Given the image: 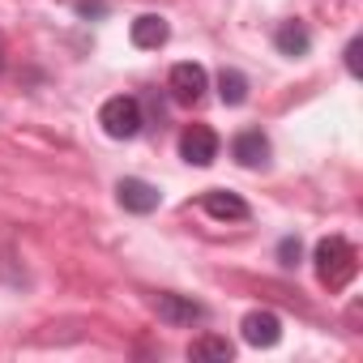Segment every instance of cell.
I'll list each match as a JSON object with an SVG mask.
<instances>
[{"instance_id": "1", "label": "cell", "mask_w": 363, "mask_h": 363, "mask_svg": "<svg viewBox=\"0 0 363 363\" xmlns=\"http://www.w3.org/2000/svg\"><path fill=\"white\" fill-rule=\"evenodd\" d=\"M312 261H316V278H320L329 291H342V286L359 274V252H354L342 235L320 240L316 252H312Z\"/></svg>"}, {"instance_id": "2", "label": "cell", "mask_w": 363, "mask_h": 363, "mask_svg": "<svg viewBox=\"0 0 363 363\" xmlns=\"http://www.w3.org/2000/svg\"><path fill=\"white\" fill-rule=\"evenodd\" d=\"M99 124H103L107 137L128 141V137L141 133V103H137L133 94H116V99H107V103L99 107Z\"/></svg>"}, {"instance_id": "3", "label": "cell", "mask_w": 363, "mask_h": 363, "mask_svg": "<svg viewBox=\"0 0 363 363\" xmlns=\"http://www.w3.org/2000/svg\"><path fill=\"white\" fill-rule=\"evenodd\" d=\"M167 86H171V99H175V103H189V107H193V103H201V94L210 90V73H206L201 65L184 60V65L171 69Z\"/></svg>"}, {"instance_id": "4", "label": "cell", "mask_w": 363, "mask_h": 363, "mask_svg": "<svg viewBox=\"0 0 363 363\" xmlns=\"http://www.w3.org/2000/svg\"><path fill=\"white\" fill-rule=\"evenodd\" d=\"M179 158L193 162V167H210L218 158V133L206 124H189L179 133Z\"/></svg>"}, {"instance_id": "5", "label": "cell", "mask_w": 363, "mask_h": 363, "mask_svg": "<svg viewBox=\"0 0 363 363\" xmlns=\"http://www.w3.org/2000/svg\"><path fill=\"white\" fill-rule=\"evenodd\" d=\"M116 201L128 210V214H154L162 193L150 184V179H137V175H124L120 184H116Z\"/></svg>"}, {"instance_id": "6", "label": "cell", "mask_w": 363, "mask_h": 363, "mask_svg": "<svg viewBox=\"0 0 363 363\" xmlns=\"http://www.w3.org/2000/svg\"><path fill=\"white\" fill-rule=\"evenodd\" d=\"M240 329H244V342L248 346H261V350L278 346V337H282V320L274 312H248Z\"/></svg>"}, {"instance_id": "7", "label": "cell", "mask_w": 363, "mask_h": 363, "mask_svg": "<svg viewBox=\"0 0 363 363\" xmlns=\"http://www.w3.org/2000/svg\"><path fill=\"white\" fill-rule=\"evenodd\" d=\"M158 320L167 325H197L206 320V308L189 295H158Z\"/></svg>"}, {"instance_id": "8", "label": "cell", "mask_w": 363, "mask_h": 363, "mask_svg": "<svg viewBox=\"0 0 363 363\" xmlns=\"http://www.w3.org/2000/svg\"><path fill=\"white\" fill-rule=\"evenodd\" d=\"M231 158H235L240 167H265V162H269V137L257 133V128L240 133V137L231 141Z\"/></svg>"}, {"instance_id": "9", "label": "cell", "mask_w": 363, "mask_h": 363, "mask_svg": "<svg viewBox=\"0 0 363 363\" xmlns=\"http://www.w3.org/2000/svg\"><path fill=\"white\" fill-rule=\"evenodd\" d=\"M201 206H206V214L218 218V223H244V218H248L244 197H235V193H227V189H210V193L201 197Z\"/></svg>"}, {"instance_id": "10", "label": "cell", "mask_w": 363, "mask_h": 363, "mask_svg": "<svg viewBox=\"0 0 363 363\" xmlns=\"http://www.w3.org/2000/svg\"><path fill=\"white\" fill-rule=\"evenodd\" d=\"M128 39H133V48H141V52H154V48H162V43L171 39V26H167L158 13H141V18L133 22Z\"/></svg>"}, {"instance_id": "11", "label": "cell", "mask_w": 363, "mask_h": 363, "mask_svg": "<svg viewBox=\"0 0 363 363\" xmlns=\"http://www.w3.org/2000/svg\"><path fill=\"white\" fill-rule=\"evenodd\" d=\"M274 48L282 52V56H308V48H312V35H308V26L303 22H282L278 26V35H274Z\"/></svg>"}, {"instance_id": "12", "label": "cell", "mask_w": 363, "mask_h": 363, "mask_svg": "<svg viewBox=\"0 0 363 363\" xmlns=\"http://www.w3.org/2000/svg\"><path fill=\"white\" fill-rule=\"evenodd\" d=\"M218 99H223L227 107H240V103L248 99V77H244L240 69H223V73H218Z\"/></svg>"}, {"instance_id": "13", "label": "cell", "mask_w": 363, "mask_h": 363, "mask_svg": "<svg viewBox=\"0 0 363 363\" xmlns=\"http://www.w3.org/2000/svg\"><path fill=\"white\" fill-rule=\"evenodd\" d=\"M231 354H235V346L227 337H214V333H206L189 346V359H231Z\"/></svg>"}, {"instance_id": "14", "label": "cell", "mask_w": 363, "mask_h": 363, "mask_svg": "<svg viewBox=\"0 0 363 363\" xmlns=\"http://www.w3.org/2000/svg\"><path fill=\"white\" fill-rule=\"evenodd\" d=\"M299 252H303V248H299V240H295V235H286V240L278 244V261H282L286 269H291V265H299Z\"/></svg>"}, {"instance_id": "15", "label": "cell", "mask_w": 363, "mask_h": 363, "mask_svg": "<svg viewBox=\"0 0 363 363\" xmlns=\"http://www.w3.org/2000/svg\"><path fill=\"white\" fill-rule=\"evenodd\" d=\"M77 13H82V18H103L107 5H103V0H77Z\"/></svg>"}, {"instance_id": "16", "label": "cell", "mask_w": 363, "mask_h": 363, "mask_svg": "<svg viewBox=\"0 0 363 363\" xmlns=\"http://www.w3.org/2000/svg\"><path fill=\"white\" fill-rule=\"evenodd\" d=\"M346 69H350V73H359V39L346 48Z\"/></svg>"}, {"instance_id": "17", "label": "cell", "mask_w": 363, "mask_h": 363, "mask_svg": "<svg viewBox=\"0 0 363 363\" xmlns=\"http://www.w3.org/2000/svg\"><path fill=\"white\" fill-rule=\"evenodd\" d=\"M0 69H5V52H0Z\"/></svg>"}]
</instances>
